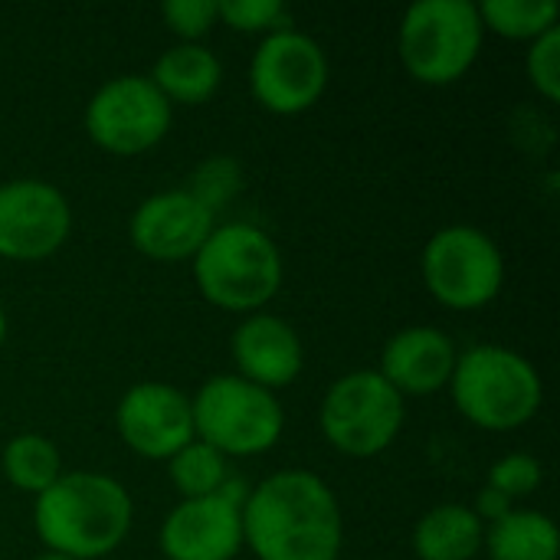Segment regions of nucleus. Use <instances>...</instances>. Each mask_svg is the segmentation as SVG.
I'll use <instances>...</instances> for the list:
<instances>
[{"label": "nucleus", "mask_w": 560, "mask_h": 560, "mask_svg": "<svg viewBox=\"0 0 560 560\" xmlns=\"http://www.w3.org/2000/svg\"><path fill=\"white\" fill-rule=\"evenodd\" d=\"M282 253L276 240L253 223H217L194 256L200 295L236 315L262 312L282 289Z\"/></svg>", "instance_id": "20e7f679"}, {"label": "nucleus", "mask_w": 560, "mask_h": 560, "mask_svg": "<svg viewBox=\"0 0 560 560\" xmlns=\"http://www.w3.org/2000/svg\"><path fill=\"white\" fill-rule=\"evenodd\" d=\"M525 75L535 85V92L558 105L560 102V30H548L545 36H538L535 43H528L525 52Z\"/></svg>", "instance_id": "a878e982"}, {"label": "nucleus", "mask_w": 560, "mask_h": 560, "mask_svg": "<svg viewBox=\"0 0 560 560\" xmlns=\"http://www.w3.org/2000/svg\"><path fill=\"white\" fill-rule=\"evenodd\" d=\"M450 394L472 427L486 433H512L538 417L545 381L525 354L502 345H476L456 358Z\"/></svg>", "instance_id": "7ed1b4c3"}, {"label": "nucleus", "mask_w": 560, "mask_h": 560, "mask_svg": "<svg viewBox=\"0 0 560 560\" xmlns=\"http://www.w3.org/2000/svg\"><path fill=\"white\" fill-rule=\"evenodd\" d=\"M72 233V207L59 187L39 177L0 184V259L43 262Z\"/></svg>", "instance_id": "9b49d317"}, {"label": "nucleus", "mask_w": 560, "mask_h": 560, "mask_svg": "<svg viewBox=\"0 0 560 560\" xmlns=\"http://www.w3.org/2000/svg\"><path fill=\"white\" fill-rule=\"evenodd\" d=\"M249 489L226 482L217 495L187 499L167 512L158 548L167 560H233L243 551V499Z\"/></svg>", "instance_id": "f8f14e48"}, {"label": "nucleus", "mask_w": 560, "mask_h": 560, "mask_svg": "<svg viewBox=\"0 0 560 560\" xmlns=\"http://www.w3.org/2000/svg\"><path fill=\"white\" fill-rule=\"evenodd\" d=\"M456 341L433 325H410L387 338L381 351L377 374L407 400V397H430L450 387L456 368Z\"/></svg>", "instance_id": "dca6fc26"}, {"label": "nucleus", "mask_w": 560, "mask_h": 560, "mask_svg": "<svg viewBox=\"0 0 560 560\" xmlns=\"http://www.w3.org/2000/svg\"><path fill=\"white\" fill-rule=\"evenodd\" d=\"M249 89L272 115H302L328 89V56L322 43L302 30L262 36L249 62Z\"/></svg>", "instance_id": "9d476101"}, {"label": "nucleus", "mask_w": 560, "mask_h": 560, "mask_svg": "<svg viewBox=\"0 0 560 560\" xmlns=\"http://www.w3.org/2000/svg\"><path fill=\"white\" fill-rule=\"evenodd\" d=\"M407 420V400L377 374L351 371L338 377L318 410L328 446L351 459H374L394 446Z\"/></svg>", "instance_id": "6e6552de"}, {"label": "nucleus", "mask_w": 560, "mask_h": 560, "mask_svg": "<svg viewBox=\"0 0 560 560\" xmlns=\"http://www.w3.org/2000/svg\"><path fill=\"white\" fill-rule=\"evenodd\" d=\"M148 79L171 105H203L217 95L223 82V66L210 46L177 43L154 59Z\"/></svg>", "instance_id": "f3484780"}, {"label": "nucleus", "mask_w": 560, "mask_h": 560, "mask_svg": "<svg viewBox=\"0 0 560 560\" xmlns=\"http://www.w3.org/2000/svg\"><path fill=\"white\" fill-rule=\"evenodd\" d=\"M33 560H72V558H66V555H52V551H46V555H39V558H33Z\"/></svg>", "instance_id": "c756f323"}, {"label": "nucleus", "mask_w": 560, "mask_h": 560, "mask_svg": "<svg viewBox=\"0 0 560 560\" xmlns=\"http://www.w3.org/2000/svg\"><path fill=\"white\" fill-rule=\"evenodd\" d=\"M341 545V505L308 469L272 472L243 499V548L256 560H338Z\"/></svg>", "instance_id": "f257e3e1"}, {"label": "nucleus", "mask_w": 560, "mask_h": 560, "mask_svg": "<svg viewBox=\"0 0 560 560\" xmlns=\"http://www.w3.org/2000/svg\"><path fill=\"white\" fill-rule=\"evenodd\" d=\"M541 482H545V466L532 453H509L499 463H492V469L486 476V489L505 495L509 502L538 492Z\"/></svg>", "instance_id": "393cba45"}, {"label": "nucleus", "mask_w": 560, "mask_h": 560, "mask_svg": "<svg viewBox=\"0 0 560 560\" xmlns=\"http://www.w3.org/2000/svg\"><path fill=\"white\" fill-rule=\"evenodd\" d=\"M476 515H479V522L482 525H492V522H499L502 515H509L512 512V502L505 499V495H499V492H492V489H486L482 486V492L476 495V505H469Z\"/></svg>", "instance_id": "cd10ccee"}, {"label": "nucleus", "mask_w": 560, "mask_h": 560, "mask_svg": "<svg viewBox=\"0 0 560 560\" xmlns=\"http://www.w3.org/2000/svg\"><path fill=\"white\" fill-rule=\"evenodd\" d=\"M217 217L187 190H161L141 200L128 220L131 246L154 262H184L200 253Z\"/></svg>", "instance_id": "4468645a"}, {"label": "nucleus", "mask_w": 560, "mask_h": 560, "mask_svg": "<svg viewBox=\"0 0 560 560\" xmlns=\"http://www.w3.org/2000/svg\"><path fill=\"white\" fill-rule=\"evenodd\" d=\"M482 541L486 525L459 502L430 509L413 528V555L420 560H476L482 555Z\"/></svg>", "instance_id": "a211bd4d"}, {"label": "nucleus", "mask_w": 560, "mask_h": 560, "mask_svg": "<svg viewBox=\"0 0 560 560\" xmlns=\"http://www.w3.org/2000/svg\"><path fill=\"white\" fill-rule=\"evenodd\" d=\"M0 469H3V479L26 492V495H43L66 469H62V456H59V446L43 436V433H20L13 436L3 453H0Z\"/></svg>", "instance_id": "aec40b11"}, {"label": "nucleus", "mask_w": 560, "mask_h": 560, "mask_svg": "<svg viewBox=\"0 0 560 560\" xmlns=\"http://www.w3.org/2000/svg\"><path fill=\"white\" fill-rule=\"evenodd\" d=\"M115 427L135 456L167 463L174 453L194 443L190 394L164 381L131 384L115 407Z\"/></svg>", "instance_id": "ddd939ff"}, {"label": "nucleus", "mask_w": 560, "mask_h": 560, "mask_svg": "<svg viewBox=\"0 0 560 560\" xmlns=\"http://www.w3.org/2000/svg\"><path fill=\"white\" fill-rule=\"evenodd\" d=\"M174 121V105L148 75H115L85 105V131L95 148L115 158H138L158 148Z\"/></svg>", "instance_id": "1a4fd4ad"}, {"label": "nucleus", "mask_w": 560, "mask_h": 560, "mask_svg": "<svg viewBox=\"0 0 560 560\" xmlns=\"http://www.w3.org/2000/svg\"><path fill=\"white\" fill-rule=\"evenodd\" d=\"M427 292L453 312H479L492 305L505 285V256L499 243L469 223L436 230L420 256Z\"/></svg>", "instance_id": "0eeeda50"}, {"label": "nucleus", "mask_w": 560, "mask_h": 560, "mask_svg": "<svg viewBox=\"0 0 560 560\" xmlns=\"http://www.w3.org/2000/svg\"><path fill=\"white\" fill-rule=\"evenodd\" d=\"M482 39L486 30L472 0H420L400 20L397 52L420 85L443 89L476 66Z\"/></svg>", "instance_id": "39448f33"}, {"label": "nucleus", "mask_w": 560, "mask_h": 560, "mask_svg": "<svg viewBox=\"0 0 560 560\" xmlns=\"http://www.w3.org/2000/svg\"><path fill=\"white\" fill-rule=\"evenodd\" d=\"M194 440L213 446L226 459L269 453L285 430V410L272 390H262L236 374L210 377L194 397Z\"/></svg>", "instance_id": "423d86ee"}, {"label": "nucleus", "mask_w": 560, "mask_h": 560, "mask_svg": "<svg viewBox=\"0 0 560 560\" xmlns=\"http://www.w3.org/2000/svg\"><path fill=\"white\" fill-rule=\"evenodd\" d=\"M167 476L184 502L207 499V495H217L230 482V459L220 456L213 446L194 440L167 459Z\"/></svg>", "instance_id": "4be33fe9"}, {"label": "nucleus", "mask_w": 560, "mask_h": 560, "mask_svg": "<svg viewBox=\"0 0 560 560\" xmlns=\"http://www.w3.org/2000/svg\"><path fill=\"white\" fill-rule=\"evenodd\" d=\"M161 16L180 43H200L217 23V0H167Z\"/></svg>", "instance_id": "bb28decb"}, {"label": "nucleus", "mask_w": 560, "mask_h": 560, "mask_svg": "<svg viewBox=\"0 0 560 560\" xmlns=\"http://www.w3.org/2000/svg\"><path fill=\"white\" fill-rule=\"evenodd\" d=\"M217 20L236 33H262V36L295 26L282 0H217Z\"/></svg>", "instance_id": "b1692460"}, {"label": "nucleus", "mask_w": 560, "mask_h": 560, "mask_svg": "<svg viewBox=\"0 0 560 560\" xmlns=\"http://www.w3.org/2000/svg\"><path fill=\"white\" fill-rule=\"evenodd\" d=\"M482 551L489 560H558L560 532L551 515L535 509H512L486 525Z\"/></svg>", "instance_id": "6ab92c4d"}, {"label": "nucleus", "mask_w": 560, "mask_h": 560, "mask_svg": "<svg viewBox=\"0 0 560 560\" xmlns=\"http://www.w3.org/2000/svg\"><path fill=\"white\" fill-rule=\"evenodd\" d=\"M230 358L236 364V377L276 394L299 381L305 348L299 331L285 318L256 312L236 325L230 338Z\"/></svg>", "instance_id": "2eb2a0df"}, {"label": "nucleus", "mask_w": 560, "mask_h": 560, "mask_svg": "<svg viewBox=\"0 0 560 560\" xmlns=\"http://www.w3.org/2000/svg\"><path fill=\"white\" fill-rule=\"evenodd\" d=\"M128 489L105 472H62L33 502V528L46 551L72 560L108 558L131 532Z\"/></svg>", "instance_id": "f03ea898"}, {"label": "nucleus", "mask_w": 560, "mask_h": 560, "mask_svg": "<svg viewBox=\"0 0 560 560\" xmlns=\"http://www.w3.org/2000/svg\"><path fill=\"white\" fill-rule=\"evenodd\" d=\"M3 341H7V312L0 305V348H3Z\"/></svg>", "instance_id": "c85d7f7f"}, {"label": "nucleus", "mask_w": 560, "mask_h": 560, "mask_svg": "<svg viewBox=\"0 0 560 560\" xmlns=\"http://www.w3.org/2000/svg\"><path fill=\"white\" fill-rule=\"evenodd\" d=\"M476 7H479L482 30L522 43H535L538 36L555 30L560 16L555 0H482Z\"/></svg>", "instance_id": "412c9836"}, {"label": "nucleus", "mask_w": 560, "mask_h": 560, "mask_svg": "<svg viewBox=\"0 0 560 560\" xmlns=\"http://www.w3.org/2000/svg\"><path fill=\"white\" fill-rule=\"evenodd\" d=\"M184 190L217 217L243 190V167L230 154H213V158H207V161H200L194 167V174H190Z\"/></svg>", "instance_id": "5701e85b"}]
</instances>
